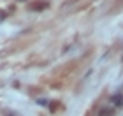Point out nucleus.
Masks as SVG:
<instances>
[{
    "label": "nucleus",
    "instance_id": "obj_1",
    "mask_svg": "<svg viewBox=\"0 0 123 116\" xmlns=\"http://www.w3.org/2000/svg\"><path fill=\"white\" fill-rule=\"evenodd\" d=\"M92 55H93V51L88 53V55H85V56H81V58H74V60H70V62H67V63H63V65H60V67H56V69L51 72V76L46 77L48 83H49L51 86H63L65 83L69 81V77H70L72 74H76L77 70L83 67V63L88 62V58H90Z\"/></svg>",
    "mask_w": 123,
    "mask_h": 116
},
{
    "label": "nucleus",
    "instance_id": "obj_2",
    "mask_svg": "<svg viewBox=\"0 0 123 116\" xmlns=\"http://www.w3.org/2000/svg\"><path fill=\"white\" fill-rule=\"evenodd\" d=\"M49 7V2L48 0H33V2L28 4V9L30 11H44Z\"/></svg>",
    "mask_w": 123,
    "mask_h": 116
},
{
    "label": "nucleus",
    "instance_id": "obj_3",
    "mask_svg": "<svg viewBox=\"0 0 123 116\" xmlns=\"http://www.w3.org/2000/svg\"><path fill=\"white\" fill-rule=\"evenodd\" d=\"M123 9V0H116V2L111 5V11H109V14H116L118 11Z\"/></svg>",
    "mask_w": 123,
    "mask_h": 116
},
{
    "label": "nucleus",
    "instance_id": "obj_4",
    "mask_svg": "<svg viewBox=\"0 0 123 116\" xmlns=\"http://www.w3.org/2000/svg\"><path fill=\"white\" fill-rule=\"evenodd\" d=\"M113 100H114V104H121V102H123V97H121V95H114Z\"/></svg>",
    "mask_w": 123,
    "mask_h": 116
},
{
    "label": "nucleus",
    "instance_id": "obj_5",
    "mask_svg": "<svg viewBox=\"0 0 123 116\" xmlns=\"http://www.w3.org/2000/svg\"><path fill=\"white\" fill-rule=\"evenodd\" d=\"M2 114H4V116H19V114H16V113H12V111H2Z\"/></svg>",
    "mask_w": 123,
    "mask_h": 116
}]
</instances>
